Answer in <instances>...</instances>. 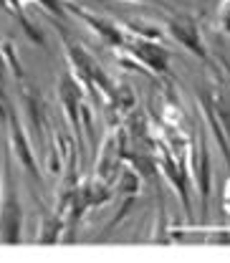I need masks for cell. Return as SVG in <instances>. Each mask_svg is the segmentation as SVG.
I'll return each mask as SVG.
<instances>
[{"label": "cell", "instance_id": "23", "mask_svg": "<svg viewBox=\"0 0 230 263\" xmlns=\"http://www.w3.org/2000/svg\"><path fill=\"white\" fill-rule=\"evenodd\" d=\"M207 243H218V246H230V230H228V228L213 230V233L207 235Z\"/></svg>", "mask_w": 230, "mask_h": 263}, {"label": "cell", "instance_id": "7", "mask_svg": "<svg viewBox=\"0 0 230 263\" xmlns=\"http://www.w3.org/2000/svg\"><path fill=\"white\" fill-rule=\"evenodd\" d=\"M167 33L172 35V41H177L185 51L197 56L202 64H210V53H207L202 31H200V26L193 15H172L167 21Z\"/></svg>", "mask_w": 230, "mask_h": 263}, {"label": "cell", "instance_id": "17", "mask_svg": "<svg viewBox=\"0 0 230 263\" xmlns=\"http://www.w3.org/2000/svg\"><path fill=\"white\" fill-rule=\"evenodd\" d=\"M122 26L131 38H144V41H157V43L167 41V33L160 26H152V23H144V21H129V23H122Z\"/></svg>", "mask_w": 230, "mask_h": 263}, {"label": "cell", "instance_id": "19", "mask_svg": "<svg viewBox=\"0 0 230 263\" xmlns=\"http://www.w3.org/2000/svg\"><path fill=\"white\" fill-rule=\"evenodd\" d=\"M0 56H3L5 66L10 68V76L21 84V81L26 79V71H23V64L18 61V56H15V46H13L10 41H0Z\"/></svg>", "mask_w": 230, "mask_h": 263}, {"label": "cell", "instance_id": "14", "mask_svg": "<svg viewBox=\"0 0 230 263\" xmlns=\"http://www.w3.org/2000/svg\"><path fill=\"white\" fill-rule=\"evenodd\" d=\"M210 101H213V109L218 114V122L220 127L225 129V137L230 139V86L223 81L218 86H210Z\"/></svg>", "mask_w": 230, "mask_h": 263}, {"label": "cell", "instance_id": "8", "mask_svg": "<svg viewBox=\"0 0 230 263\" xmlns=\"http://www.w3.org/2000/svg\"><path fill=\"white\" fill-rule=\"evenodd\" d=\"M59 101L64 106V114L73 129V139L81 144L84 137H81V104H84V89L79 86V81L64 71L61 79H59Z\"/></svg>", "mask_w": 230, "mask_h": 263}, {"label": "cell", "instance_id": "10", "mask_svg": "<svg viewBox=\"0 0 230 263\" xmlns=\"http://www.w3.org/2000/svg\"><path fill=\"white\" fill-rule=\"evenodd\" d=\"M21 86V106H23V117H26V122H28V127L33 132V139H38L41 144H46V139H48V106H46V101L41 99V94L31 89V86H26L23 81L18 84Z\"/></svg>", "mask_w": 230, "mask_h": 263}, {"label": "cell", "instance_id": "4", "mask_svg": "<svg viewBox=\"0 0 230 263\" xmlns=\"http://www.w3.org/2000/svg\"><path fill=\"white\" fill-rule=\"evenodd\" d=\"M5 122H8V144H10L15 160L23 164V170L31 175L35 182H41V170H38V160H35V152H33V147H31V134L26 132L18 111L10 104H8Z\"/></svg>", "mask_w": 230, "mask_h": 263}, {"label": "cell", "instance_id": "2", "mask_svg": "<svg viewBox=\"0 0 230 263\" xmlns=\"http://www.w3.org/2000/svg\"><path fill=\"white\" fill-rule=\"evenodd\" d=\"M190 160H193V175H195L197 195H200V215H202V220H207L210 218V197H213V155H210L205 127L197 129V149L190 152Z\"/></svg>", "mask_w": 230, "mask_h": 263}, {"label": "cell", "instance_id": "15", "mask_svg": "<svg viewBox=\"0 0 230 263\" xmlns=\"http://www.w3.org/2000/svg\"><path fill=\"white\" fill-rule=\"evenodd\" d=\"M109 104H111V111H114V119H117L114 124H119L122 117H129L134 104H137V97H134L129 84H114V94L109 99Z\"/></svg>", "mask_w": 230, "mask_h": 263}, {"label": "cell", "instance_id": "24", "mask_svg": "<svg viewBox=\"0 0 230 263\" xmlns=\"http://www.w3.org/2000/svg\"><path fill=\"white\" fill-rule=\"evenodd\" d=\"M218 59H220V66L225 68V73H228V79H230V61L225 59V56H218Z\"/></svg>", "mask_w": 230, "mask_h": 263}, {"label": "cell", "instance_id": "25", "mask_svg": "<svg viewBox=\"0 0 230 263\" xmlns=\"http://www.w3.org/2000/svg\"><path fill=\"white\" fill-rule=\"evenodd\" d=\"M223 205H225V210L230 213V182H228V190H225V197H223Z\"/></svg>", "mask_w": 230, "mask_h": 263}, {"label": "cell", "instance_id": "20", "mask_svg": "<svg viewBox=\"0 0 230 263\" xmlns=\"http://www.w3.org/2000/svg\"><path fill=\"white\" fill-rule=\"evenodd\" d=\"M215 28L223 35H230V0H220L215 10Z\"/></svg>", "mask_w": 230, "mask_h": 263}, {"label": "cell", "instance_id": "26", "mask_svg": "<svg viewBox=\"0 0 230 263\" xmlns=\"http://www.w3.org/2000/svg\"><path fill=\"white\" fill-rule=\"evenodd\" d=\"M0 195H3V152H0Z\"/></svg>", "mask_w": 230, "mask_h": 263}, {"label": "cell", "instance_id": "1", "mask_svg": "<svg viewBox=\"0 0 230 263\" xmlns=\"http://www.w3.org/2000/svg\"><path fill=\"white\" fill-rule=\"evenodd\" d=\"M59 28V35H61V46H64L66 51V59H68V73L79 81V86L86 91V94H91V97H101V99H111L114 94V84H111V79L106 76V71L97 64V59L79 43V41H73L68 31H66L64 26L59 23L56 26Z\"/></svg>", "mask_w": 230, "mask_h": 263}, {"label": "cell", "instance_id": "11", "mask_svg": "<svg viewBox=\"0 0 230 263\" xmlns=\"http://www.w3.org/2000/svg\"><path fill=\"white\" fill-rule=\"evenodd\" d=\"M197 99H200L202 119H205L210 134L215 137V144H218V149H220V155H223V160H225V164H228V170H230V139L225 137V129H223L220 122H218V114H215L213 101H210V91H207V89H200V91H197Z\"/></svg>", "mask_w": 230, "mask_h": 263}, {"label": "cell", "instance_id": "9", "mask_svg": "<svg viewBox=\"0 0 230 263\" xmlns=\"http://www.w3.org/2000/svg\"><path fill=\"white\" fill-rule=\"evenodd\" d=\"M68 10H71L81 23H86V26L97 33L104 43H109L111 48L122 51V48L127 46V38H129V35H127L122 23H117V21H111V18H101V15L89 13V10H84V8H79V5H68Z\"/></svg>", "mask_w": 230, "mask_h": 263}, {"label": "cell", "instance_id": "3", "mask_svg": "<svg viewBox=\"0 0 230 263\" xmlns=\"http://www.w3.org/2000/svg\"><path fill=\"white\" fill-rule=\"evenodd\" d=\"M155 160H157V170L167 177V182L177 190L180 202H182V208H185V213L190 218L193 215V205H190V170H185L182 164L172 157L169 147L164 144L160 137L155 139Z\"/></svg>", "mask_w": 230, "mask_h": 263}, {"label": "cell", "instance_id": "18", "mask_svg": "<svg viewBox=\"0 0 230 263\" xmlns=\"http://www.w3.org/2000/svg\"><path fill=\"white\" fill-rule=\"evenodd\" d=\"M15 18H18V23L23 26V31L28 33L33 38V43H38V46H43V35H41V31L33 26V23H28V18H26V13H23V0H0Z\"/></svg>", "mask_w": 230, "mask_h": 263}, {"label": "cell", "instance_id": "13", "mask_svg": "<svg viewBox=\"0 0 230 263\" xmlns=\"http://www.w3.org/2000/svg\"><path fill=\"white\" fill-rule=\"evenodd\" d=\"M66 233V220L59 210H43L41 213V228L35 233V243L48 246V243H61Z\"/></svg>", "mask_w": 230, "mask_h": 263}, {"label": "cell", "instance_id": "6", "mask_svg": "<svg viewBox=\"0 0 230 263\" xmlns=\"http://www.w3.org/2000/svg\"><path fill=\"white\" fill-rule=\"evenodd\" d=\"M129 35V33H127ZM127 51L131 59H137L139 64L144 66L152 76H167L169 73V51L164 43H157V41H144V38H127V46L122 48Z\"/></svg>", "mask_w": 230, "mask_h": 263}, {"label": "cell", "instance_id": "12", "mask_svg": "<svg viewBox=\"0 0 230 263\" xmlns=\"http://www.w3.org/2000/svg\"><path fill=\"white\" fill-rule=\"evenodd\" d=\"M111 195H114V187L106 185V182H101V180H97V177H89V180H81L79 182V197H81V202H84L86 210H94V208L106 205L111 200Z\"/></svg>", "mask_w": 230, "mask_h": 263}, {"label": "cell", "instance_id": "27", "mask_svg": "<svg viewBox=\"0 0 230 263\" xmlns=\"http://www.w3.org/2000/svg\"><path fill=\"white\" fill-rule=\"evenodd\" d=\"M131 3H147V0H131Z\"/></svg>", "mask_w": 230, "mask_h": 263}, {"label": "cell", "instance_id": "16", "mask_svg": "<svg viewBox=\"0 0 230 263\" xmlns=\"http://www.w3.org/2000/svg\"><path fill=\"white\" fill-rule=\"evenodd\" d=\"M114 185H117V195L119 197H129V195L137 197L139 190H142V175L134 167H122Z\"/></svg>", "mask_w": 230, "mask_h": 263}, {"label": "cell", "instance_id": "21", "mask_svg": "<svg viewBox=\"0 0 230 263\" xmlns=\"http://www.w3.org/2000/svg\"><path fill=\"white\" fill-rule=\"evenodd\" d=\"M81 137L84 142L94 139V111L89 104H81Z\"/></svg>", "mask_w": 230, "mask_h": 263}, {"label": "cell", "instance_id": "5", "mask_svg": "<svg viewBox=\"0 0 230 263\" xmlns=\"http://www.w3.org/2000/svg\"><path fill=\"white\" fill-rule=\"evenodd\" d=\"M23 235V205L18 200L15 185L8 180L3 182V195H0V243H21Z\"/></svg>", "mask_w": 230, "mask_h": 263}, {"label": "cell", "instance_id": "22", "mask_svg": "<svg viewBox=\"0 0 230 263\" xmlns=\"http://www.w3.org/2000/svg\"><path fill=\"white\" fill-rule=\"evenodd\" d=\"M23 3H38L46 13H51L53 18H64L66 15V8L61 5V0H23Z\"/></svg>", "mask_w": 230, "mask_h": 263}]
</instances>
